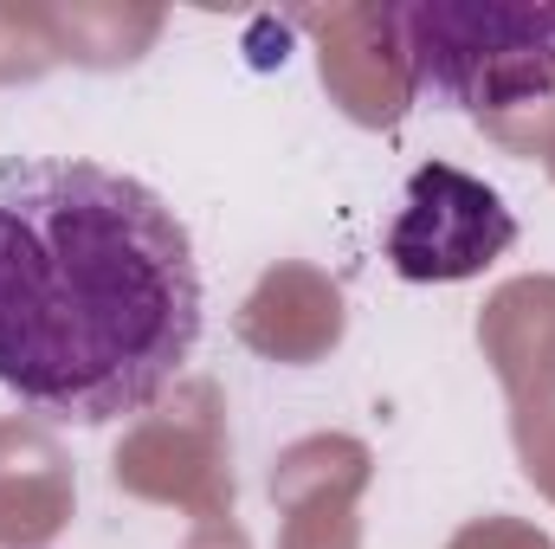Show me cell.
<instances>
[{"mask_svg": "<svg viewBox=\"0 0 555 549\" xmlns=\"http://www.w3.org/2000/svg\"><path fill=\"white\" fill-rule=\"evenodd\" d=\"M201 259L181 214L85 155L0 168V388L46 420L111 426L201 349Z\"/></svg>", "mask_w": 555, "mask_h": 549, "instance_id": "obj_1", "label": "cell"}, {"mask_svg": "<svg viewBox=\"0 0 555 549\" xmlns=\"http://www.w3.org/2000/svg\"><path fill=\"white\" fill-rule=\"evenodd\" d=\"M382 26L401 46L414 98L472 117L555 98V0H408Z\"/></svg>", "mask_w": 555, "mask_h": 549, "instance_id": "obj_2", "label": "cell"}, {"mask_svg": "<svg viewBox=\"0 0 555 549\" xmlns=\"http://www.w3.org/2000/svg\"><path fill=\"white\" fill-rule=\"evenodd\" d=\"M517 246V214L504 194L452 162H420L388 227V266L408 284H465Z\"/></svg>", "mask_w": 555, "mask_h": 549, "instance_id": "obj_3", "label": "cell"}]
</instances>
